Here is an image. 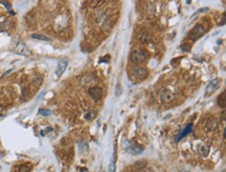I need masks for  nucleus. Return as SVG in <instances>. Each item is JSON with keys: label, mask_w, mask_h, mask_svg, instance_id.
<instances>
[{"label": "nucleus", "mask_w": 226, "mask_h": 172, "mask_svg": "<svg viewBox=\"0 0 226 172\" xmlns=\"http://www.w3.org/2000/svg\"><path fill=\"white\" fill-rule=\"evenodd\" d=\"M12 50L15 53L20 55H24V56H28L31 54L30 50L28 49V47L25 45V43L22 40H15L12 44Z\"/></svg>", "instance_id": "f257e3e1"}, {"label": "nucleus", "mask_w": 226, "mask_h": 172, "mask_svg": "<svg viewBox=\"0 0 226 172\" xmlns=\"http://www.w3.org/2000/svg\"><path fill=\"white\" fill-rule=\"evenodd\" d=\"M146 59H147V52L143 49L134 50L130 54V60L133 64H142L145 62Z\"/></svg>", "instance_id": "f03ea898"}, {"label": "nucleus", "mask_w": 226, "mask_h": 172, "mask_svg": "<svg viewBox=\"0 0 226 172\" xmlns=\"http://www.w3.org/2000/svg\"><path fill=\"white\" fill-rule=\"evenodd\" d=\"M205 28L202 25H196L195 27L193 28L189 33V38L191 39L192 41H196L198 39H200L202 36L205 33Z\"/></svg>", "instance_id": "7ed1b4c3"}, {"label": "nucleus", "mask_w": 226, "mask_h": 172, "mask_svg": "<svg viewBox=\"0 0 226 172\" xmlns=\"http://www.w3.org/2000/svg\"><path fill=\"white\" fill-rule=\"evenodd\" d=\"M160 99L163 103H169L174 99V94L168 88H164L160 92Z\"/></svg>", "instance_id": "20e7f679"}, {"label": "nucleus", "mask_w": 226, "mask_h": 172, "mask_svg": "<svg viewBox=\"0 0 226 172\" xmlns=\"http://www.w3.org/2000/svg\"><path fill=\"white\" fill-rule=\"evenodd\" d=\"M220 84H221L220 78L213 79L205 88V96H210L213 93H215V92L219 89V87H220Z\"/></svg>", "instance_id": "39448f33"}, {"label": "nucleus", "mask_w": 226, "mask_h": 172, "mask_svg": "<svg viewBox=\"0 0 226 172\" xmlns=\"http://www.w3.org/2000/svg\"><path fill=\"white\" fill-rule=\"evenodd\" d=\"M132 76L134 77V78L139 79V80H144V79L147 77V70L145 69V68L141 67V66H138V67H134L132 69Z\"/></svg>", "instance_id": "423d86ee"}, {"label": "nucleus", "mask_w": 226, "mask_h": 172, "mask_svg": "<svg viewBox=\"0 0 226 172\" xmlns=\"http://www.w3.org/2000/svg\"><path fill=\"white\" fill-rule=\"evenodd\" d=\"M102 89L100 87H92L89 89V95L92 97L94 100H99L102 97Z\"/></svg>", "instance_id": "0eeeda50"}, {"label": "nucleus", "mask_w": 226, "mask_h": 172, "mask_svg": "<svg viewBox=\"0 0 226 172\" xmlns=\"http://www.w3.org/2000/svg\"><path fill=\"white\" fill-rule=\"evenodd\" d=\"M67 66H68V60L67 59L59 60L58 64H57L56 69H55V75H56L57 77H61L62 75V73L65 72V70H66Z\"/></svg>", "instance_id": "6e6552de"}, {"label": "nucleus", "mask_w": 226, "mask_h": 172, "mask_svg": "<svg viewBox=\"0 0 226 172\" xmlns=\"http://www.w3.org/2000/svg\"><path fill=\"white\" fill-rule=\"evenodd\" d=\"M205 127L208 132H216L219 127V123L216 118L214 117H210L206 120V123H205Z\"/></svg>", "instance_id": "1a4fd4ad"}, {"label": "nucleus", "mask_w": 226, "mask_h": 172, "mask_svg": "<svg viewBox=\"0 0 226 172\" xmlns=\"http://www.w3.org/2000/svg\"><path fill=\"white\" fill-rule=\"evenodd\" d=\"M138 39L141 43H143V44H148V43H150V41H151L152 38H151V35L147 30H141L140 32H139Z\"/></svg>", "instance_id": "9d476101"}, {"label": "nucleus", "mask_w": 226, "mask_h": 172, "mask_svg": "<svg viewBox=\"0 0 226 172\" xmlns=\"http://www.w3.org/2000/svg\"><path fill=\"white\" fill-rule=\"evenodd\" d=\"M192 127H193V123H189V124H187V126H186V128L182 130L181 134L178 135L176 138H175V142H179L183 137H186L187 135H189L190 132H192Z\"/></svg>", "instance_id": "9b49d317"}, {"label": "nucleus", "mask_w": 226, "mask_h": 172, "mask_svg": "<svg viewBox=\"0 0 226 172\" xmlns=\"http://www.w3.org/2000/svg\"><path fill=\"white\" fill-rule=\"evenodd\" d=\"M128 151H130L132 154H140L144 151V147L139 144H133V145H130Z\"/></svg>", "instance_id": "f8f14e48"}, {"label": "nucleus", "mask_w": 226, "mask_h": 172, "mask_svg": "<svg viewBox=\"0 0 226 172\" xmlns=\"http://www.w3.org/2000/svg\"><path fill=\"white\" fill-rule=\"evenodd\" d=\"M116 160H117L116 152H114L112 159H110V163L109 165V172H116Z\"/></svg>", "instance_id": "ddd939ff"}, {"label": "nucleus", "mask_w": 226, "mask_h": 172, "mask_svg": "<svg viewBox=\"0 0 226 172\" xmlns=\"http://www.w3.org/2000/svg\"><path fill=\"white\" fill-rule=\"evenodd\" d=\"M198 151H199V153L201 154L202 156H207V154H208V147L207 146H205V145H199L198 146Z\"/></svg>", "instance_id": "4468645a"}, {"label": "nucleus", "mask_w": 226, "mask_h": 172, "mask_svg": "<svg viewBox=\"0 0 226 172\" xmlns=\"http://www.w3.org/2000/svg\"><path fill=\"white\" fill-rule=\"evenodd\" d=\"M218 103L220 106H222V108H225L226 105V95H225V92H223L222 95L220 96V97L218 98Z\"/></svg>", "instance_id": "2eb2a0df"}, {"label": "nucleus", "mask_w": 226, "mask_h": 172, "mask_svg": "<svg viewBox=\"0 0 226 172\" xmlns=\"http://www.w3.org/2000/svg\"><path fill=\"white\" fill-rule=\"evenodd\" d=\"M31 38L32 39H35V40H41V41H47V42H49L50 39L45 37V36H42V35H37V33H33V35H31Z\"/></svg>", "instance_id": "dca6fc26"}, {"label": "nucleus", "mask_w": 226, "mask_h": 172, "mask_svg": "<svg viewBox=\"0 0 226 172\" xmlns=\"http://www.w3.org/2000/svg\"><path fill=\"white\" fill-rule=\"evenodd\" d=\"M39 114H40V115H43V116H50V115H51V112L48 111V110H44V108H40Z\"/></svg>", "instance_id": "f3484780"}, {"label": "nucleus", "mask_w": 226, "mask_h": 172, "mask_svg": "<svg viewBox=\"0 0 226 172\" xmlns=\"http://www.w3.org/2000/svg\"><path fill=\"white\" fill-rule=\"evenodd\" d=\"M19 170L18 172H29V166L28 165H22V166L19 167Z\"/></svg>", "instance_id": "a211bd4d"}, {"label": "nucleus", "mask_w": 226, "mask_h": 172, "mask_svg": "<svg viewBox=\"0 0 226 172\" xmlns=\"http://www.w3.org/2000/svg\"><path fill=\"white\" fill-rule=\"evenodd\" d=\"M115 93H116V95H117V96H120V95H121V93H122V88H121V86H120L119 84H117V87H116V91H115Z\"/></svg>", "instance_id": "6ab92c4d"}, {"label": "nucleus", "mask_w": 226, "mask_h": 172, "mask_svg": "<svg viewBox=\"0 0 226 172\" xmlns=\"http://www.w3.org/2000/svg\"><path fill=\"white\" fill-rule=\"evenodd\" d=\"M180 48H181L183 51H190V50H191V47L187 46V44H182L181 46H180Z\"/></svg>", "instance_id": "aec40b11"}, {"label": "nucleus", "mask_w": 226, "mask_h": 172, "mask_svg": "<svg viewBox=\"0 0 226 172\" xmlns=\"http://www.w3.org/2000/svg\"><path fill=\"white\" fill-rule=\"evenodd\" d=\"M210 11V8H199L197 11V14H200V13H205V12Z\"/></svg>", "instance_id": "412c9836"}, {"label": "nucleus", "mask_w": 226, "mask_h": 172, "mask_svg": "<svg viewBox=\"0 0 226 172\" xmlns=\"http://www.w3.org/2000/svg\"><path fill=\"white\" fill-rule=\"evenodd\" d=\"M0 3H2L3 4L4 6H5L6 8H11V4H8V2H6V1H4V0H0Z\"/></svg>", "instance_id": "4be33fe9"}, {"label": "nucleus", "mask_w": 226, "mask_h": 172, "mask_svg": "<svg viewBox=\"0 0 226 172\" xmlns=\"http://www.w3.org/2000/svg\"><path fill=\"white\" fill-rule=\"evenodd\" d=\"M109 60V55H106L104 59H101V60H100V62H101V63H107Z\"/></svg>", "instance_id": "5701e85b"}, {"label": "nucleus", "mask_w": 226, "mask_h": 172, "mask_svg": "<svg viewBox=\"0 0 226 172\" xmlns=\"http://www.w3.org/2000/svg\"><path fill=\"white\" fill-rule=\"evenodd\" d=\"M12 71H13V69H9V70H8V72H5V73H4V74H3V76H5V75H8V74H9V73H11V72H12Z\"/></svg>", "instance_id": "b1692460"}, {"label": "nucleus", "mask_w": 226, "mask_h": 172, "mask_svg": "<svg viewBox=\"0 0 226 172\" xmlns=\"http://www.w3.org/2000/svg\"><path fill=\"white\" fill-rule=\"evenodd\" d=\"M190 2H191V0H187V4H190Z\"/></svg>", "instance_id": "393cba45"}, {"label": "nucleus", "mask_w": 226, "mask_h": 172, "mask_svg": "<svg viewBox=\"0 0 226 172\" xmlns=\"http://www.w3.org/2000/svg\"><path fill=\"white\" fill-rule=\"evenodd\" d=\"M0 30H1V29H0Z\"/></svg>", "instance_id": "a878e982"}]
</instances>
